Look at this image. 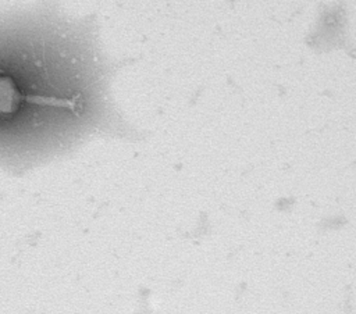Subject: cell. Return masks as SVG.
Instances as JSON below:
<instances>
[{"label":"cell","instance_id":"obj_1","mask_svg":"<svg viewBox=\"0 0 356 314\" xmlns=\"http://www.w3.org/2000/svg\"><path fill=\"white\" fill-rule=\"evenodd\" d=\"M96 26L53 7L0 15V167L25 171L95 135L129 136Z\"/></svg>","mask_w":356,"mask_h":314}]
</instances>
